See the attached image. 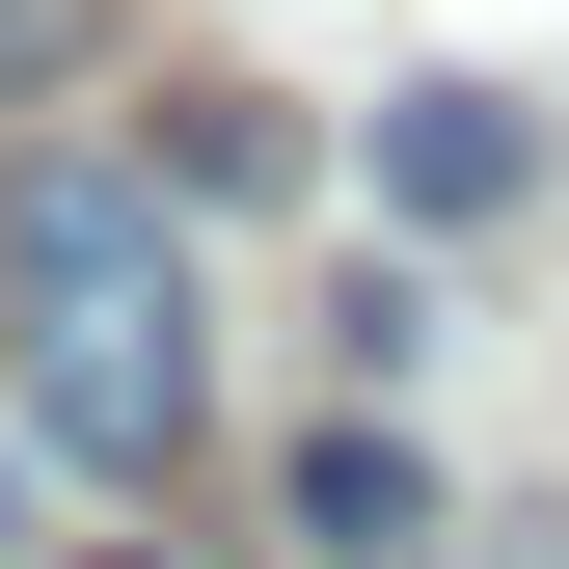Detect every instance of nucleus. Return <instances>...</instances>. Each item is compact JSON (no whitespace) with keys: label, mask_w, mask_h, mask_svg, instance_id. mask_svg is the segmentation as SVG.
<instances>
[{"label":"nucleus","mask_w":569,"mask_h":569,"mask_svg":"<svg viewBox=\"0 0 569 569\" xmlns=\"http://www.w3.org/2000/svg\"><path fill=\"white\" fill-rule=\"evenodd\" d=\"M0 380L82 488H163L190 407H218V326H190V244H163V163H28L0 190Z\"/></svg>","instance_id":"f257e3e1"},{"label":"nucleus","mask_w":569,"mask_h":569,"mask_svg":"<svg viewBox=\"0 0 569 569\" xmlns=\"http://www.w3.org/2000/svg\"><path fill=\"white\" fill-rule=\"evenodd\" d=\"M299 542L326 569H435V461H407V435H326L299 461Z\"/></svg>","instance_id":"f03ea898"},{"label":"nucleus","mask_w":569,"mask_h":569,"mask_svg":"<svg viewBox=\"0 0 569 569\" xmlns=\"http://www.w3.org/2000/svg\"><path fill=\"white\" fill-rule=\"evenodd\" d=\"M163 163H190V190H299V109H244V82H163Z\"/></svg>","instance_id":"20e7f679"},{"label":"nucleus","mask_w":569,"mask_h":569,"mask_svg":"<svg viewBox=\"0 0 569 569\" xmlns=\"http://www.w3.org/2000/svg\"><path fill=\"white\" fill-rule=\"evenodd\" d=\"M380 190H407V218H488V190H516V109H488V82H407L380 109Z\"/></svg>","instance_id":"7ed1b4c3"},{"label":"nucleus","mask_w":569,"mask_h":569,"mask_svg":"<svg viewBox=\"0 0 569 569\" xmlns=\"http://www.w3.org/2000/svg\"><path fill=\"white\" fill-rule=\"evenodd\" d=\"M109 569H136V542H109Z\"/></svg>","instance_id":"39448f33"}]
</instances>
